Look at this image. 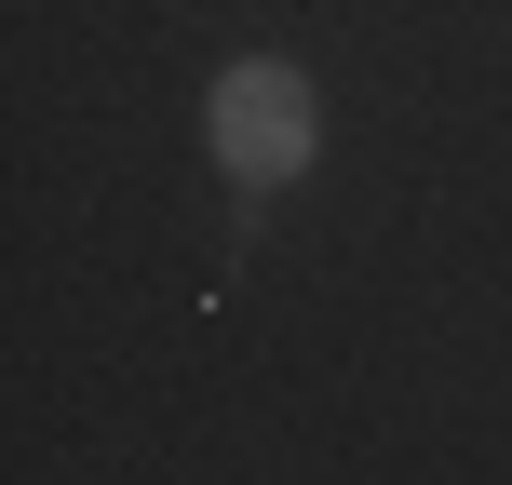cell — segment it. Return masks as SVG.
I'll use <instances>...</instances> for the list:
<instances>
[{"label": "cell", "instance_id": "cell-1", "mask_svg": "<svg viewBox=\"0 0 512 485\" xmlns=\"http://www.w3.org/2000/svg\"><path fill=\"white\" fill-rule=\"evenodd\" d=\"M203 149L230 189H297L324 162V95H310L297 54H230L203 81Z\"/></svg>", "mask_w": 512, "mask_h": 485}]
</instances>
